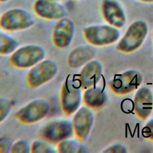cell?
<instances>
[{
  "label": "cell",
  "instance_id": "14",
  "mask_svg": "<svg viewBox=\"0 0 153 153\" xmlns=\"http://www.w3.org/2000/svg\"><path fill=\"white\" fill-rule=\"evenodd\" d=\"M133 103L136 116L142 120L148 118L153 109V94L151 90L145 86L140 87L135 94Z\"/></svg>",
  "mask_w": 153,
  "mask_h": 153
},
{
  "label": "cell",
  "instance_id": "6",
  "mask_svg": "<svg viewBox=\"0 0 153 153\" xmlns=\"http://www.w3.org/2000/svg\"><path fill=\"white\" fill-rule=\"evenodd\" d=\"M73 135L72 122L68 118L53 119L45 124L41 129V137L54 145Z\"/></svg>",
  "mask_w": 153,
  "mask_h": 153
},
{
  "label": "cell",
  "instance_id": "24",
  "mask_svg": "<svg viewBox=\"0 0 153 153\" xmlns=\"http://www.w3.org/2000/svg\"><path fill=\"white\" fill-rule=\"evenodd\" d=\"M142 133L145 137L153 140V118L149 120L143 127Z\"/></svg>",
  "mask_w": 153,
  "mask_h": 153
},
{
  "label": "cell",
  "instance_id": "18",
  "mask_svg": "<svg viewBox=\"0 0 153 153\" xmlns=\"http://www.w3.org/2000/svg\"><path fill=\"white\" fill-rule=\"evenodd\" d=\"M76 137H72L64 139L56 145L58 152L60 153H85L88 152L87 148Z\"/></svg>",
  "mask_w": 153,
  "mask_h": 153
},
{
  "label": "cell",
  "instance_id": "9",
  "mask_svg": "<svg viewBox=\"0 0 153 153\" xmlns=\"http://www.w3.org/2000/svg\"><path fill=\"white\" fill-rule=\"evenodd\" d=\"M142 81V76L140 72L135 70H128L115 76L109 81L108 85L114 93L124 96L136 90Z\"/></svg>",
  "mask_w": 153,
  "mask_h": 153
},
{
  "label": "cell",
  "instance_id": "28",
  "mask_svg": "<svg viewBox=\"0 0 153 153\" xmlns=\"http://www.w3.org/2000/svg\"><path fill=\"white\" fill-rule=\"evenodd\" d=\"M59 1H62V0H59Z\"/></svg>",
  "mask_w": 153,
  "mask_h": 153
},
{
  "label": "cell",
  "instance_id": "5",
  "mask_svg": "<svg viewBox=\"0 0 153 153\" xmlns=\"http://www.w3.org/2000/svg\"><path fill=\"white\" fill-rule=\"evenodd\" d=\"M50 111L49 102L44 99L30 100L21 107L15 114L16 119L24 124L36 123L45 118Z\"/></svg>",
  "mask_w": 153,
  "mask_h": 153
},
{
  "label": "cell",
  "instance_id": "17",
  "mask_svg": "<svg viewBox=\"0 0 153 153\" xmlns=\"http://www.w3.org/2000/svg\"><path fill=\"white\" fill-rule=\"evenodd\" d=\"M107 100L106 93L100 86H92L84 90L82 101L84 105L91 109H97L103 106Z\"/></svg>",
  "mask_w": 153,
  "mask_h": 153
},
{
  "label": "cell",
  "instance_id": "11",
  "mask_svg": "<svg viewBox=\"0 0 153 153\" xmlns=\"http://www.w3.org/2000/svg\"><path fill=\"white\" fill-rule=\"evenodd\" d=\"M94 114L91 109L84 105L73 114L72 120L74 134L82 142H85L91 132L94 123Z\"/></svg>",
  "mask_w": 153,
  "mask_h": 153
},
{
  "label": "cell",
  "instance_id": "23",
  "mask_svg": "<svg viewBox=\"0 0 153 153\" xmlns=\"http://www.w3.org/2000/svg\"><path fill=\"white\" fill-rule=\"evenodd\" d=\"M12 140L7 137H0V153L10 152Z\"/></svg>",
  "mask_w": 153,
  "mask_h": 153
},
{
  "label": "cell",
  "instance_id": "8",
  "mask_svg": "<svg viewBox=\"0 0 153 153\" xmlns=\"http://www.w3.org/2000/svg\"><path fill=\"white\" fill-rule=\"evenodd\" d=\"M148 30V26L143 21L137 20L132 23L118 44L117 49L126 53L135 51L143 43Z\"/></svg>",
  "mask_w": 153,
  "mask_h": 153
},
{
  "label": "cell",
  "instance_id": "22",
  "mask_svg": "<svg viewBox=\"0 0 153 153\" xmlns=\"http://www.w3.org/2000/svg\"><path fill=\"white\" fill-rule=\"evenodd\" d=\"M11 110L12 104L10 100L5 97H0V124L8 118Z\"/></svg>",
  "mask_w": 153,
  "mask_h": 153
},
{
  "label": "cell",
  "instance_id": "13",
  "mask_svg": "<svg viewBox=\"0 0 153 153\" xmlns=\"http://www.w3.org/2000/svg\"><path fill=\"white\" fill-rule=\"evenodd\" d=\"M102 73V64L97 60H91L81 67L77 78L82 90L96 85Z\"/></svg>",
  "mask_w": 153,
  "mask_h": 153
},
{
  "label": "cell",
  "instance_id": "20",
  "mask_svg": "<svg viewBox=\"0 0 153 153\" xmlns=\"http://www.w3.org/2000/svg\"><path fill=\"white\" fill-rule=\"evenodd\" d=\"M32 153H55L58 152L54 144L41 138L34 140L31 143Z\"/></svg>",
  "mask_w": 153,
  "mask_h": 153
},
{
  "label": "cell",
  "instance_id": "2",
  "mask_svg": "<svg viewBox=\"0 0 153 153\" xmlns=\"http://www.w3.org/2000/svg\"><path fill=\"white\" fill-rule=\"evenodd\" d=\"M82 90L75 77L69 75L65 79L60 93V106L65 115H73L79 108L82 100Z\"/></svg>",
  "mask_w": 153,
  "mask_h": 153
},
{
  "label": "cell",
  "instance_id": "4",
  "mask_svg": "<svg viewBox=\"0 0 153 153\" xmlns=\"http://www.w3.org/2000/svg\"><path fill=\"white\" fill-rule=\"evenodd\" d=\"M59 66L52 59H44L30 68L26 75V83L31 88H37L51 81L57 74Z\"/></svg>",
  "mask_w": 153,
  "mask_h": 153
},
{
  "label": "cell",
  "instance_id": "7",
  "mask_svg": "<svg viewBox=\"0 0 153 153\" xmlns=\"http://www.w3.org/2000/svg\"><path fill=\"white\" fill-rule=\"evenodd\" d=\"M83 36L91 45L102 47L116 42L120 37V32L110 25H96L85 27Z\"/></svg>",
  "mask_w": 153,
  "mask_h": 153
},
{
  "label": "cell",
  "instance_id": "3",
  "mask_svg": "<svg viewBox=\"0 0 153 153\" xmlns=\"http://www.w3.org/2000/svg\"><path fill=\"white\" fill-rule=\"evenodd\" d=\"M46 52L43 47L29 44L18 47L10 54L8 62L18 69H30L45 59Z\"/></svg>",
  "mask_w": 153,
  "mask_h": 153
},
{
  "label": "cell",
  "instance_id": "10",
  "mask_svg": "<svg viewBox=\"0 0 153 153\" xmlns=\"http://www.w3.org/2000/svg\"><path fill=\"white\" fill-rule=\"evenodd\" d=\"M32 9L37 17L49 21H57L68 14L66 7L59 0H35Z\"/></svg>",
  "mask_w": 153,
  "mask_h": 153
},
{
  "label": "cell",
  "instance_id": "27",
  "mask_svg": "<svg viewBox=\"0 0 153 153\" xmlns=\"http://www.w3.org/2000/svg\"><path fill=\"white\" fill-rule=\"evenodd\" d=\"M141 1H143V2H153V0H140Z\"/></svg>",
  "mask_w": 153,
  "mask_h": 153
},
{
  "label": "cell",
  "instance_id": "29",
  "mask_svg": "<svg viewBox=\"0 0 153 153\" xmlns=\"http://www.w3.org/2000/svg\"><path fill=\"white\" fill-rule=\"evenodd\" d=\"M0 14H1V13H0Z\"/></svg>",
  "mask_w": 153,
  "mask_h": 153
},
{
  "label": "cell",
  "instance_id": "16",
  "mask_svg": "<svg viewBox=\"0 0 153 153\" xmlns=\"http://www.w3.org/2000/svg\"><path fill=\"white\" fill-rule=\"evenodd\" d=\"M96 56V50L91 45H82L74 48L68 57V64L70 68L77 69L93 60Z\"/></svg>",
  "mask_w": 153,
  "mask_h": 153
},
{
  "label": "cell",
  "instance_id": "19",
  "mask_svg": "<svg viewBox=\"0 0 153 153\" xmlns=\"http://www.w3.org/2000/svg\"><path fill=\"white\" fill-rule=\"evenodd\" d=\"M19 47L18 41L8 32L0 30V55L11 54Z\"/></svg>",
  "mask_w": 153,
  "mask_h": 153
},
{
  "label": "cell",
  "instance_id": "26",
  "mask_svg": "<svg viewBox=\"0 0 153 153\" xmlns=\"http://www.w3.org/2000/svg\"><path fill=\"white\" fill-rule=\"evenodd\" d=\"M11 0H0V3L1 4H6L8 2H10Z\"/></svg>",
  "mask_w": 153,
  "mask_h": 153
},
{
  "label": "cell",
  "instance_id": "25",
  "mask_svg": "<svg viewBox=\"0 0 153 153\" xmlns=\"http://www.w3.org/2000/svg\"><path fill=\"white\" fill-rule=\"evenodd\" d=\"M126 148L124 146L121 144H115L107 148L103 151V152H112V153H124L126 152Z\"/></svg>",
  "mask_w": 153,
  "mask_h": 153
},
{
  "label": "cell",
  "instance_id": "1",
  "mask_svg": "<svg viewBox=\"0 0 153 153\" xmlns=\"http://www.w3.org/2000/svg\"><path fill=\"white\" fill-rule=\"evenodd\" d=\"M35 23V20L32 13L22 7L10 8L0 14V28L7 32L29 29Z\"/></svg>",
  "mask_w": 153,
  "mask_h": 153
},
{
  "label": "cell",
  "instance_id": "12",
  "mask_svg": "<svg viewBox=\"0 0 153 153\" xmlns=\"http://www.w3.org/2000/svg\"><path fill=\"white\" fill-rule=\"evenodd\" d=\"M75 33V25L74 20L66 16L56 21L51 35L53 44L58 48H66L72 42Z\"/></svg>",
  "mask_w": 153,
  "mask_h": 153
},
{
  "label": "cell",
  "instance_id": "21",
  "mask_svg": "<svg viewBox=\"0 0 153 153\" xmlns=\"http://www.w3.org/2000/svg\"><path fill=\"white\" fill-rule=\"evenodd\" d=\"M10 152L29 153L31 152V143L25 138H21L13 142Z\"/></svg>",
  "mask_w": 153,
  "mask_h": 153
},
{
  "label": "cell",
  "instance_id": "15",
  "mask_svg": "<svg viewBox=\"0 0 153 153\" xmlns=\"http://www.w3.org/2000/svg\"><path fill=\"white\" fill-rule=\"evenodd\" d=\"M101 10L103 18L110 25L116 28H121L125 25L124 12L115 0H103Z\"/></svg>",
  "mask_w": 153,
  "mask_h": 153
}]
</instances>
